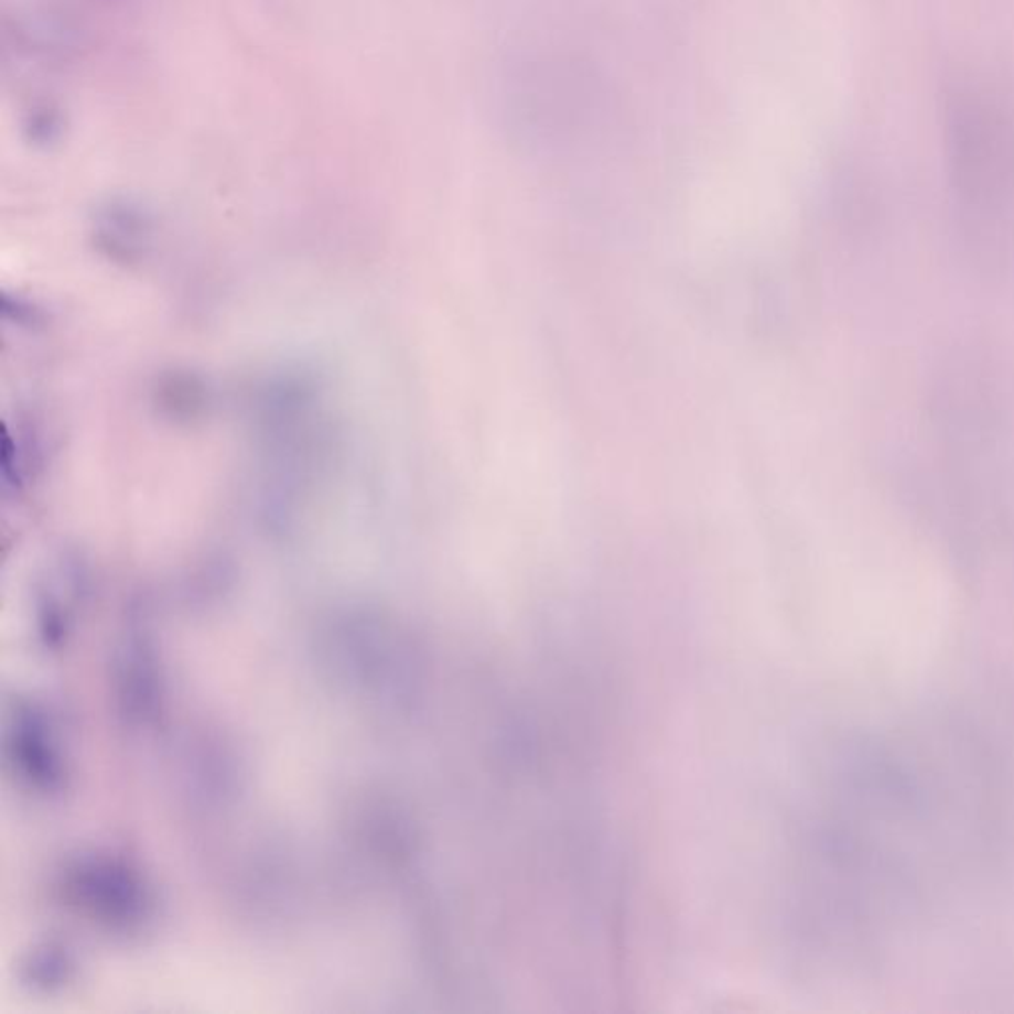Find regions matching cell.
Instances as JSON below:
<instances>
[{
    "label": "cell",
    "mask_w": 1014,
    "mask_h": 1014,
    "mask_svg": "<svg viewBox=\"0 0 1014 1014\" xmlns=\"http://www.w3.org/2000/svg\"><path fill=\"white\" fill-rule=\"evenodd\" d=\"M496 109L501 131L517 145L557 151L608 127L616 94L605 69L585 54L531 50L501 66Z\"/></svg>",
    "instance_id": "obj_1"
}]
</instances>
